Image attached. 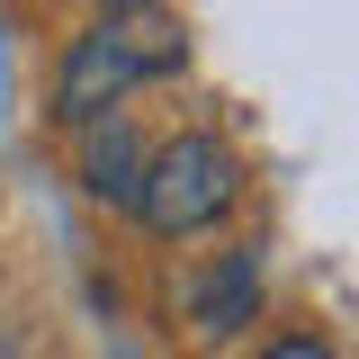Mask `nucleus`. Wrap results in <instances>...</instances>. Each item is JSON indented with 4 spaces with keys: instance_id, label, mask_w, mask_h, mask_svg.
<instances>
[{
    "instance_id": "nucleus-1",
    "label": "nucleus",
    "mask_w": 359,
    "mask_h": 359,
    "mask_svg": "<svg viewBox=\"0 0 359 359\" xmlns=\"http://www.w3.org/2000/svg\"><path fill=\"white\" fill-rule=\"evenodd\" d=\"M189 63V36H180V18L162 9H99V27L63 45V63H54V126H99V117H117L144 81H162Z\"/></svg>"
},
{
    "instance_id": "nucleus-2",
    "label": "nucleus",
    "mask_w": 359,
    "mask_h": 359,
    "mask_svg": "<svg viewBox=\"0 0 359 359\" xmlns=\"http://www.w3.org/2000/svg\"><path fill=\"white\" fill-rule=\"evenodd\" d=\"M243 207V162H233V144L224 135H171V144H153V171H144V198H135V216L153 243H198V233H216L224 216Z\"/></svg>"
},
{
    "instance_id": "nucleus-3",
    "label": "nucleus",
    "mask_w": 359,
    "mask_h": 359,
    "mask_svg": "<svg viewBox=\"0 0 359 359\" xmlns=\"http://www.w3.org/2000/svg\"><path fill=\"white\" fill-rule=\"evenodd\" d=\"M261 252L252 243H233V252H198V261L180 269V287H171V306L180 323H189V341H233L252 314H261Z\"/></svg>"
},
{
    "instance_id": "nucleus-4",
    "label": "nucleus",
    "mask_w": 359,
    "mask_h": 359,
    "mask_svg": "<svg viewBox=\"0 0 359 359\" xmlns=\"http://www.w3.org/2000/svg\"><path fill=\"white\" fill-rule=\"evenodd\" d=\"M144 171H153V144H144L126 117H99V126H81V162H72V180H81L90 207H126V216H135Z\"/></svg>"
},
{
    "instance_id": "nucleus-5",
    "label": "nucleus",
    "mask_w": 359,
    "mask_h": 359,
    "mask_svg": "<svg viewBox=\"0 0 359 359\" xmlns=\"http://www.w3.org/2000/svg\"><path fill=\"white\" fill-rule=\"evenodd\" d=\"M261 359H332V351H323V341H306V332H287V341H269Z\"/></svg>"
},
{
    "instance_id": "nucleus-6",
    "label": "nucleus",
    "mask_w": 359,
    "mask_h": 359,
    "mask_svg": "<svg viewBox=\"0 0 359 359\" xmlns=\"http://www.w3.org/2000/svg\"><path fill=\"white\" fill-rule=\"evenodd\" d=\"M99 9H135V0H99Z\"/></svg>"
},
{
    "instance_id": "nucleus-7",
    "label": "nucleus",
    "mask_w": 359,
    "mask_h": 359,
    "mask_svg": "<svg viewBox=\"0 0 359 359\" xmlns=\"http://www.w3.org/2000/svg\"><path fill=\"white\" fill-rule=\"evenodd\" d=\"M0 359H9V351H0Z\"/></svg>"
}]
</instances>
